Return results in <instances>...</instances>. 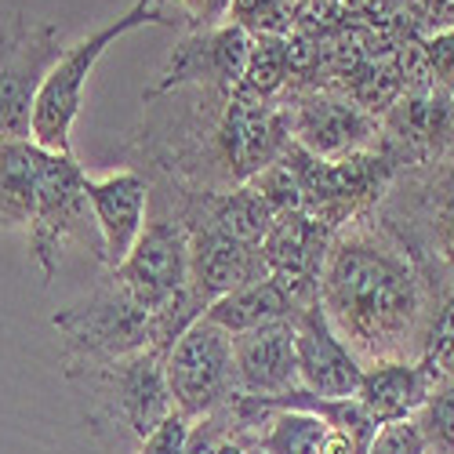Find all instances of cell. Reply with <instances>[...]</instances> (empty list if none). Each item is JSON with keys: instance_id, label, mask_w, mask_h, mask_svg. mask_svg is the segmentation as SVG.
Segmentation results:
<instances>
[{"instance_id": "obj_15", "label": "cell", "mask_w": 454, "mask_h": 454, "mask_svg": "<svg viewBox=\"0 0 454 454\" xmlns=\"http://www.w3.org/2000/svg\"><path fill=\"white\" fill-rule=\"evenodd\" d=\"M88 204L102 237V266L106 273L117 270L128 258V251L135 247V240L145 230L149 218V182L135 171H113L106 178H91L88 175Z\"/></svg>"}, {"instance_id": "obj_19", "label": "cell", "mask_w": 454, "mask_h": 454, "mask_svg": "<svg viewBox=\"0 0 454 454\" xmlns=\"http://www.w3.org/2000/svg\"><path fill=\"white\" fill-rule=\"evenodd\" d=\"M44 149L29 142H0V230H26L36 207Z\"/></svg>"}, {"instance_id": "obj_12", "label": "cell", "mask_w": 454, "mask_h": 454, "mask_svg": "<svg viewBox=\"0 0 454 454\" xmlns=\"http://www.w3.org/2000/svg\"><path fill=\"white\" fill-rule=\"evenodd\" d=\"M334 230L306 211H280L262 240V258L273 280H280L301 306L317 301L320 273L331 251Z\"/></svg>"}, {"instance_id": "obj_6", "label": "cell", "mask_w": 454, "mask_h": 454, "mask_svg": "<svg viewBox=\"0 0 454 454\" xmlns=\"http://www.w3.org/2000/svg\"><path fill=\"white\" fill-rule=\"evenodd\" d=\"M88 171L73 160V153H48L41 160V182H36V207L26 225L29 251L51 284L62 270L66 247H84L95 262H102V237L88 204Z\"/></svg>"}, {"instance_id": "obj_18", "label": "cell", "mask_w": 454, "mask_h": 454, "mask_svg": "<svg viewBox=\"0 0 454 454\" xmlns=\"http://www.w3.org/2000/svg\"><path fill=\"white\" fill-rule=\"evenodd\" d=\"M301 309V301L273 277H262L254 284H244L230 294H222L218 301L204 309V320L218 324L222 331L240 334V331H254L277 320H291Z\"/></svg>"}, {"instance_id": "obj_3", "label": "cell", "mask_w": 454, "mask_h": 454, "mask_svg": "<svg viewBox=\"0 0 454 454\" xmlns=\"http://www.w3.org/2000/svg\"><path fill=\"white\" fill-rule=\"evenodd\" d=\"M164 356L168 349H142L102 367L66 371L88 403L84 419L98 440L138 447L175 411L164 378Z\"/></svg>"}, {"instance_id": "obj_25", "label": "cell", "mask_w": 454, "mask_h": 454, "mask_svg": "<svg viewBox=\"0 0 454 454\" xmlns=\"http://www.w3.org/2000/svg\"><path fill=\"white\" fill-rule=\"evenodd\" d=\"M367 454H426V440L411 419L407 422H393L374 433Z\"/></svg>"}, {"instance_id": "obj_10", "label": "cell", "mask_w": 454, "mask_h": 454, "mask_svg": "<svg viewBox=\"0 0 454 454\" xmlns=\"http://www.w3.org/2000/svg\"><path fill=\"white\" fill-rule=\"evenodd\" d=\"M251 51V33L237 22H222L215 29H193L175 44L164 62L157 84L142 95V102L164 98L182 88H207V91H233L244 77Z\"/></svg>"}, {"instance_id": "obj_13", "label": "cell", "mask_w": 454, "mask_h": 454, "mask_svg": "<svg viewBox=\"0 0 454 454\" xmlns=\"http://www.w3.org/2000/svg\"><path fill=\"white\" fill-rule=\"evenodd\" d=\"M294 331V360H298V386L317 396H353L360 386L364 364L353 349L338 338L320 301H309L291 317Z\"/></svg>"}, {"instance_id": "obj_24", "label": "cell", "mask_w": 454, "mask_h": 454, "mask_svg": "<svg viewBox=\"0 0 454 454\" xmlns=\"http://www.w3.org/2000/svg\"><path fill=\"white\" fill-rule=\"evenodd\" d=\"M230 8H233V0H171V12L182 19L189 33L230 22Z\"/></svg>"}, {"instance_id": "obj_20", "label": "cell", "mask_w": 454, "mask_h": 454, "mask_svg": "<svg viewBox=\"0 0 454 454\" xmlns=\"http://www.w3.org/2000/svg\"><path fill=\"white\" fill-rule=\"evenodd\" d=\"M291 41L273 33H262L251 36V51H247V66H244V77L233 88L244 98L254 102H277L284 95V88L291 84Z\"/></svg>"}, {"instance_id": "obj_28", "label": "cell", "mask_w": 454, "mask_h": 454, "mask_svg": "<svg viewBox=\"0 0 454 454\" xmlns=\"http://www.w3.org/2000/svg\"><path fill=\"white\" fill-rule=\"evenodd\" d=\"M251 454H266V450H262V447H258V440L251 443Z\"/></svg>"}, {"instance_id": "obj_21", "label": "cell", "mask_w": 454, "mask_h": 454, "mask_svg": "<svg viewBox=\"0 0 454 454\" xmlns=\"http://www.w3.org/2000/svg\"><path fill=\"white\" fill-rule=\"evenodd\" d=\"M429 309H426V334L422 356L436 367L440 378L454 382V277H429Z\"/></svg>"}, {"instance_id": "obj_23", "label": "cell", "mask_w": 454, "mask_h": 454, "mask_svg": "<svg viewBox=\"0 0 454 454\" xmlns=\"http://www.w3.org/2000/svg\"><path fill=\"white\" fill-rule=\"evenodd\" d=\"M414 426L426 440V454H454V382L443 378L414 411Z\"/></svg>"}, {"instance_id": "obj_17", "label": "cell", "mask_w": 454, "mask_h": 454, "mask_svg": "<svg viewBox=\"0 0 454 454\" xmlns=\"http://www.w3.org/2000/svg\"><path fill=\"white\" fill-rule=\"evenodd\" d=\"M436 382H443V378L436 374V367L426 356H419V360H382V364L364 367L360 386H356L353 396L371 414V422L382 429V426L414 419V411L426 403V396L436 389Z\"/></svg>"}, {"instance_id": "obj_2", "label": "cell", "mask_w": 454, "mask_h": 454, "mask_svg": "<svg viewBox=\"0 0 454 454\" xmlns=\"http://www.w3.org/2000/svg\"><path fill=\"white\" fill-rule=\"evenodd\" d=\"M374 218L422 273L454 277V142L440 157L403 168Z\"/></svg>"}, {"instance_id": "obj_1", "label": "cell", "mask_w": 454, "mask_h": 454, "mask_svg": "<svg viewBox=\"0 0 454 454\" xmlns=\"http://www.w3.org/2000/svg\"><path fill=\"white\" fill-rule=\"evenodd\" d=\"M317 301L364 367L422 356L429 284L374 211L334 230Z\"/></svg>"}, {"instance_id": "obj_22", "label": "cell", "mask_w": 454, "mask_h": 454, "mask_svg": "<svg viewBox=\"0 0 454 454\" xmlns=\"http://www.w3.org/2000/svg\"><path fill=\"white\" fill-rule=\"evenodd\" d=\"M331 426L309 411H273L254 436L266 454H324Z\"/></svg>"}, {"instance_id": "obj_11", "label": "cell", "mask_w": 454, "mask_h": 454, "mask_svg": "<svg viewBox=\"0 0 454 454\" xmlns=\"http://www.w3.org/2000/svg\"><path fill=\"white\" fill-rule=\"evenodd\" d=\"M291 106V142L317 160H342L367 153L382 142V121L353 98L331 91H306Z\"/></svg>"}, {"instance_id": "obj_7", "label": "cell", "mask_w": 454, "mask_h": 454, "mask_svg": "<svg viewBox=\"0 0 454 454\" xmlns=\"http://www.w3.org/2000/svg\"><path fill=\"white\" fill-rule=\"evenodd\" d=\"M62 51V29L51 22L15 15L0 26V142L33 138L36 95Z\"/></svg>"}, {"instance_id": "obj_16", "label": "cell", "mask_w": 454, "mask_h": 454, "mask_svg": "<svg viewBox=\"0 0 454 454\" xmlns=\"http://www.w3.org/2000/svg\"><path fill=\"white\" fill-rule=\"evenodd\" d=\"M233 364H237V386L244 396L270 400L298 389L291 320H277L266 327L233 334Z\"/></svg>"}, {"instance_id": "obj_14", "label": "cell", "mask_w": 454, "mask_h": 454, "mask_svg": "<svg viewBox=\"0 0 454 454\" xmlns=\"http://www.w3.org/2000/svg\"><path fill=\"white\" fill-rule=\"evenodd\" d=\"M185 233H189V291L200 298L204 309L222 294L270 277L258 244L233 240L230 233L211 230V225H185Z\"/></svg>"}, {"instance_id": "obj_26", "label": "cell", "mask_w": 454, "mask_h": 454, "mask_svg": "<svg viewBox=\"0 0 454 454\" xmlns=\"http://www.w3.org/2000/svg\"><path fill=\"white\" fill-rule=\"evenodd\" d=\"M189 422L185 414H178V411H171L168 419L149 433L138 447H135V454H182L185 450V436H189Z\"/></svg>"}, {"instance_id": "obj_5", "label": "cell", "mask_w": 454, "mask_h": 454, "mask_svg": "<svg viewBox=\"0 0 454 454\" xmlns=\"http://www.w3.org/2000/svg\"><path fill=\"white\" fill-rule=\"evenodd\" d=\"M153 317L106 273V280L81 301L51 317L62 338V371L102 367L121 356L157 349L153 346Z\"/></svg>"}, {"instance_id": "obj_4", "label": "cell", "mask_w": 454, "mask_h": 454, "mask_svg": "<svg viewBox=\"0 0 454 454\" xmlns=\"http://www.w3.org/2000/svg\"><path fill=\"white\" fill-rule=\"evenodd\" d=\"M142 26H182V19L164 4V0H135V8L128 15H121L117 22L102 26L98 33L84 36V41L69 44L62 51V59L51 66L48 81L36 95L33 106V142L48 149V153H69V135L73 124L81 117V106H84V84L91 77L95 62L106 55L109 44H117L124 33L142 29Z\"/></svg>"}, {"instance_id": "obj_9", "label": "cell", "mask_w": 454, "mask_h": 454, "mask_svg": "<svg viewBox=\"0 0 454 454\" xmlns=\"http://www.w3.org/2000/svg\"><path fill=\"white\" fill-rule=\"evenodd\" d=\"M138 306L157 313L189 284V233L178 215L149 207L145 230L117 270H109Z\"/></svg>"}, {"instance_id": "obj_27", "label": "cell", "mask_w": 454, "mask_h": 454, "mask_svg": "<svg viewBox=\"0 0 454 454\" xmlns=\"http://www.w3.org/2000/svg\"><path fill=\"white\" fill-rule=\"evenodd\" d=\"M230 426H233L230 403H225L222 411H215V414H204V419H197L193 426H189V436H185V450L182 454H215L222 433L230 429Z\"/></svg>"}, {"instance_id": "obj_8", "label": "cell", "mask_w": 454, "mask_h": 454, "mask_svg": "<svg viewBox=\"0 0 454 454\" xmlns=\"http://www.w3.org/2000/svg\"><path fill=\"white\" fill-rule=\"evenodd\" d=\"M164 378L175 411L185 414L189 422L222 411L233 396H240L233 334L204 317L189 324L164 356Z\"/></svg>"}]
</instances>
